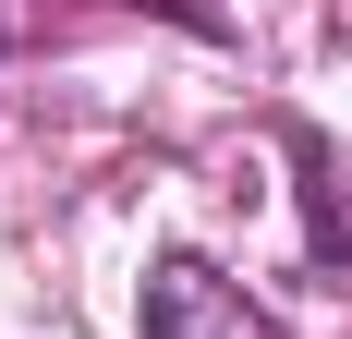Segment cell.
I'll list each match as a JSON object with an SVG mask.
<instances>
[{
    "instance_id": "1",
    "label": "cell",
    "mask_w": 352,
    "mask_h": 339,
    "mask_svg": "<svg viewBox=\"0 0 352 339\" xmlns=\"http://www.w3.org/2000/svg\"><path fill=\"white\" fill-rule=\"evenodd\" d=\"M146 339H280L267 303H243L207 255H158L146 267Z\"/></svg>"
}]
</instances>
